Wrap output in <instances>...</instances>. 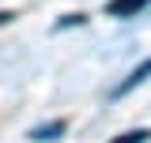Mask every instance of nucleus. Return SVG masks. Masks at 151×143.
I'll use <instances>...</instances> for the list:
<instances>
[{
  "label": "nucleus",
  "mask_w": 151,
  "mask_h": 143,
  "mask_svg": "<svg viewBox=\"0 0 151 143\" xmlns=\"http://www.w3.org/2000/svg\"><path fill=\"white\" fill-rule=\"evenodd\" d=\"M151 0H110L106 4V15H113V19H132L136 11H144Z\"/></svg>",
  "instance_id": "f257e3e1"
},
{
  "label": "nucleus",
  "mask_w": 151,
  "mask_h": 143,
  "mask_svg": "<svg viewBox=\"0 0 151 143\" xmlns=\"http://www.w3.org/2000/svg\"><path fill=\"white\" fill-rule=\"evenodd\" d=\"M147 75H151V56L144 60V64H140V68H132V72H129V79H125V83L117 87V94H129V90H132V87H140V83H144Z\"/></svg>",
  "instance_id": "f03ea898"
},
{
  "label": "nucleus",
  "mask_w": 151,
  "mask_h": 143,
  "mask_svg": "<svg viewBox=\"0 0 151 143\" xmlns=\"http://www.w3.org/2000/svg\"><path fill=\"white\" fill-rule=\"evenodd\" d=\"M60 132H64V124L57 121V124H49V128H34V132H30V139H49V136H60Z\"/></svg>",
  "instance_id": "7ed1b4c3"
},
{
  "label": "nucleus",
  "mask_w": 151,
  "mask_h": 143,
  "mask_svg": "<svg viewBox=\"0 0 151 143\" xmlns=\"http://www.w3.org/2000/svg\"><path fill=\"white\" fill-rule=\"evenodd\" d=\"M147 139V132L140 128V132H125V136H117V139H110V143H144Z\"/></svg>",
  "instance_id": "20e7f679"
}]
</instances>
